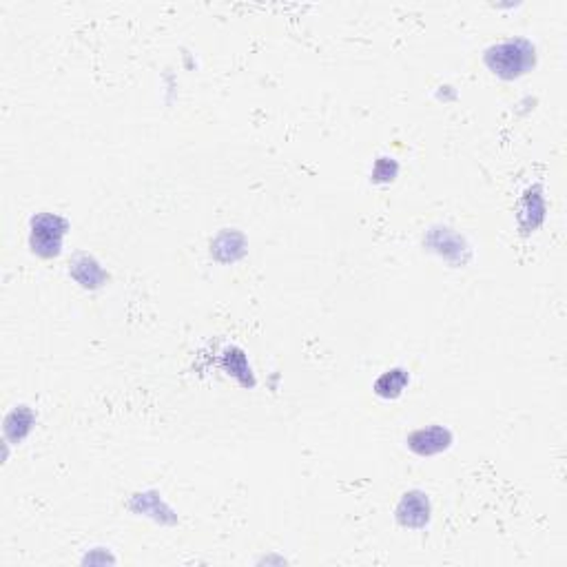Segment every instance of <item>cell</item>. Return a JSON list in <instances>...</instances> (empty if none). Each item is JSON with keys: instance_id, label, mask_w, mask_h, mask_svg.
<instances>
[{"instance_id": "6", "label": "cell", "mask_w": 567, "mask_h": 567, "mask_svg": "<svg viewBox=\"0 0 567 567\" xmlns=\"http://www.w3.org/2000/svg\"><path fill=\"white\" fill-rule=\"evenodd\" d=\"M69 275L87 290H98L109 282V273L102 269V264L93 255H87V252L75 255L69 261Z\"/></svg>"}, {"instance_id": "12", "label": "cell", "mask_w": 567, "mask_h": 567, "mask_svg": "<svg viewBox=\"0 0 567 567\" xmlns=\"http://www.w3.org/2000/svg\"><path fill=\"white\" fill-rule=\"evenodd\" d=\"M224 368L228 370V375H233V377L240 381L242 385H255L249 361H246V355L240 348H226V352H224Z\"/></svg>"}, {"instance_id": "4", "label": "cell", "mask_w": 567, "mask_h": 567, "mask_svg": "<svg viewBox=\"0 0 567 567\" xmlns=\"http://www.w3.org/2000/svg\"><path fill=\"white\" fill-rule=\"evenodd\" d=\"M452 443H455V435H452L450 428L439 426V423H432V426L417 428L406 437V446L410 452H414L417 456H435L441 452L450 450Z\"/></svg>"}, {"instance_id": "9", "label": "cell", "mask_w": 567, "mask_h": 567, "mask_svg": "<svg viewBox=\"0 0 567 567\" xmlns=\"http://www.w3.org/2000/svg\"><path fill=\"white\" fill-rule=\"evenodd\" d=\"M545 220V198L541 187H530L521 199V211H518V224L521 231H536Z\"/></svg>"}, {"instance_id": "3", "label": "cell", "mask_w": 567, "mask_h": 567, "mask_svg": "<svg viewBox=\"0 0 567 567\" xmlns=\"http://www.w3.org/2000/svg\"><path fill=\"white\" fill-rule=\"evenodd\" d=\"M423 246L455 266H464L473 260L468 240L450 226H432L423 237Z\"/></svg>"}, {"instance_id": "11", "label": "cell", "mask_w": 567, "mask_h": 567, "mask_svg": "<svg viewBox=\"0 0 567 567\" xmlns=\"http://www.w3.org/2000/svg\"><path fill=\"white\" fill-rule=\"evenodd\" d=\"M408 384H410L408 370L402 368V366H394V368L384 370V373L379 375L377 381H375L373 390L377 397L385 399V402H393V399L402 397L403 390L408 388Z\"/></svg>"}, {"instance_id": "8", "label": "cell", "mask_w": 567, "mask_h": 567, "mask_svg": "<svg viewBox=\"0 0 567 567\" xmlns=\"http://www.w3.org/2000/svg\"><path fill=\"white\" fill-rule=\"evenodd\" d=\"M38 417L36 412L25 403L21 406H13L7 412L3 423V432H4V443H21L25 441L27 437L31 435L33 426H36Z\"/></svg>"}, {"instance_id": "7", "label": "cell", "mask_w": 567, "mask_h": 567, "mask_svg": "<svg viewBox=\"0 0 567 567\" xmlns=\"http://www.w3.org/2000/svg\"><path fill=\"white\" fill-rule=\"evenodd\" d=\"M128 508L136 514H140V517L145 514V517H151L154 521L164 523V526H173V523L178 521L173 509L166 505L162 494L155 492V490H146V492L136 494V497L131 499V503H128Z\"/></svg>"}, {"instance_id": "2", "label": "cell", "mask_w": 567, "mask_h": 567, "mask_svg": "<svg viewBox=\"0 0 567 567\" xmlns=\"http://www.w3.org/2000/svg\"><path fill=\"white\" fill-rule=\"evenodd\" d=\"M66 231H69V222L58 213H36L30 220V249L40 260H56L63 252V242Z\"/></svg>"}, {"instance_id": "1", "label": "cell", "mask_w": 567, "mask_h": 567, "mask_svg": "<svg viewBox=\"0 0 567 567\" xmlns=\"http://www.w3.org/2000/svg\"><path fill=\"white\" fill-rule=\"evenodd\" d=\"M485 66L501 80H517L536 65V47L527 38H508L485 49Z\"/></svg>"}, {"instance_id": "5", "label": "cell", "mask_w": 567, "mask_h": 567, "mask_svg": "<svg viewBox=\"0 0 567 567\" xmlns=\"http://www.w3.org/2000/svg\"><path fill=\"white\" fill-rule=\"evenodd\" d=\"M394 517H397L399 526L406 530H426L432 518L430 499L421 490H410L399 499Z\"/></svg>"}, {"instance_id": "13", "label": "cell", "mask_w": 567, "mask_h": 567, "mask_svg": "<svg viewBox=\"0 0 567 567\" xmlns=\"http://www.w3.org/2000/svg\"><path fill=\"white\" fill-rule=\"evenodd\" d=\"M397 173H399L397 160L390 158V155H379V158L375 160L373 171H370V180H373L375 184H388L397 178Z\"/></svg>"}, {"instance_id": "10", "label": "cell", "mask_w": 567, "mask_h": 567, "mask_svg": "<svg viewBox=\"0 0 567 567\" xmlns=\"http://www.w3.org/2000/svg\"><path fill=\"white\" fill-rule=\"evenodd\" d=\"M246 252V240L244 235H242L240 231H222L220 235L216 237V240L211 242V255L216 257V260L224 261V264H228V261H237L242 260Z\"/></svg>"}]
</instances>
